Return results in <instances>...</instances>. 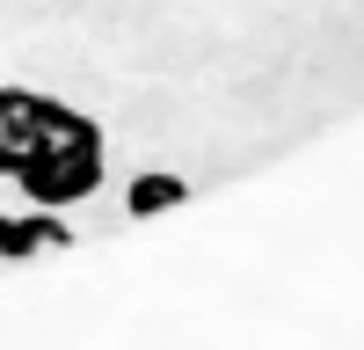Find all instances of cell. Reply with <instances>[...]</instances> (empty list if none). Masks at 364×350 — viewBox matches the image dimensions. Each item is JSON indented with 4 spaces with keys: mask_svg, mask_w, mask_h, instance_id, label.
I'll list each match as a JSON object with an SVG mask.
<instances>
[{
    "mask_svg": "<svg viewBox=\"0 0 364 350\" xmlns=\"http://www.w3.org/2000/svg\"><path fill=\"white\" fill-rule=\"evenodd\" d=\"M15 183H22L29 204H51V212H66V204H80L87 190H102V124L87 110L44 95L37 139H29Z\"/></svg>",
    "mask_w": 364,
    "mask_h": 350,
    "instance_id": "6da1fadb",
    "label": "cell"
},
{
    "mask_svg": "<svg viewBox=\"0 0 364 350\" xmlns=\"http://www.w3.org/2000/svg\"><path fill=\"white\" fill-rule=\"evenodd\" d=\"M37 117H44V95L29 88H0V175H15L29 139H37Z\"/></svg>",
    "mask_w": 364,
    "mask_h": 350,
    "instance_id": "7a4b0ae2",
    "label": "cell"
},
{
    "mask_svg": "<svg viewBox=\"0 0 364 350\" xmlns=\"http://www.w3.org/2000/svg\"><path fill=\"white\" fill-rule=\"evenodd\" d=\"M182 197H190V183H182V175H139L132 197H124V212H132V219H154V212H175Z\"/></svg>",
    "mask_w": 364,
    "mask_h": 350,
    "instance_id": "3957f363",
    "label": "cell"
},
{
    "mask_svg": "<svg viewBox=\"0 0 364 350\" xmlns=\"http://www.w3.org/2000/svg\"><path fill=\"white\" fill-rule=\"evenodd\" d=\"M0 262H8V212H0Z\"/></svg>",
    "mask_w": 364,
    "mask_h": 350,
    "instance_id": "277c9868",
    "label": "cell"
}]
</instances>
